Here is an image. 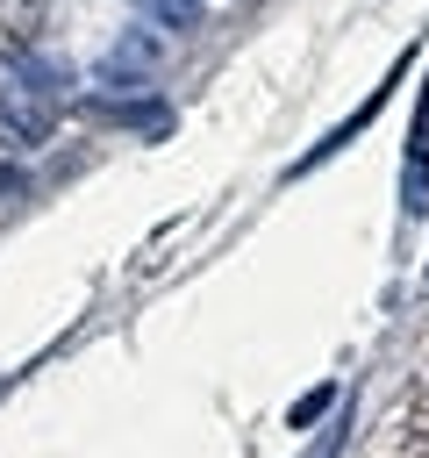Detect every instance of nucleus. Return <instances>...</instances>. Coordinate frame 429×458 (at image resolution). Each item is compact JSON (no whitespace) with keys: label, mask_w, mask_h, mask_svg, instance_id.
<instances>
[{"label":"nucleus","mask_w":429,"mask_h":458,"mask_svg":"<svg viewBox=\"0 0 429 458\" xmlns=\"http://www.w3.org/2000/svg\"><path fill=\"white\" fill-rule=\"evenodd\" d=\"M429 200V79H422V107H415V150H408V208Z\"/></svg>","instance_id":"f257e3e1"},{"label":"nucleus","mask_w":429,"mask_h":458,"mask_svg":"<svg viewBox=\"0 0 429 458\" xmlns=\"http://www.w3.org/2000/svg\"><path fill=\"white\" fill-rule=\"evenodd\" d=\"M0 122H7L21 143H43V136H50V107H43V100H21V93L0 100Z\"/></svg>","instance_id":"f03ea898"},{"label":"nucleus","mask_w":429,"mask_h":458,"mask_svg":"<svg viewBox=\"0 0 429 458\" xmlns=\"http://www.w3.org/2000/svg\"><path fill=\"white\" fill-rule=\"evenodd\" d=\"M150 64H157V57H150V36H129V43H122V57H107V64H100V79H107V86H129V79H143Z\"/></svg>","instance_id":"7ed1b4c3"},{"label":"nucleus","mask_w":429,"mask_h":458,"mask_svg":"<svg viewBox=\"0 0 429 458\" xmlns=\"http://www.w3.org/2000/svg\"><path fill=\"white\" fill-rule=\"evenodd\" d=\"M150 14L172 21V29H193V21H200V0H150Z\"/></svg>","instance_id":"20e7f679"},{"label":"nucleus","mask_w":429,"mask_h":458,"mask_svg":"<svg viewBox=\"0 0 429 458\" xmlns=\"http://www.w3.org/2000/svg\"><path fill=\"white\" fill-rule=\"evenodd\" d=\"M329 401H336V394H329V386H315V394H307V401H300V408H293V422H315V415H322V408H329Z\"/></svg>","instance_id":"39448f33"},{"label":"nucleus","mask_w":429,"mask_h":458,"mask_svg":"<svg viewBox=\"0 0 429 458\" xmlns=\"http://www.w3.org/2000/svg\"><path fill=\"white\" fill-rule=\"evenodd\" d=\"M336 444H343V422H336V429H329V437H322V444H315V451H307V458H329V451H336Z\"/></svg>","instance_id":"423d86ee"}]
</instances>
